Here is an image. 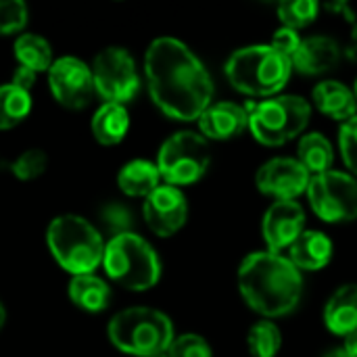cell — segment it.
<instances>
[{"label":"cell","mask_w":357,"mask_h":357,"mask_svg":"<svg viewBox=\"0 0 357 357\" xmlns=\"http://www.w3.org/2000/svg\"><path fill=\"white\" fill-rule=\"evenodd\" d=\"M144 75L153 102L172 119L199 121L213 105V79L182 40H153L144 54Z\"/></svg>","instance_id":"6da1fadb"},{"label":"cell","mask_w":357,"mask_h":357,"mask_svg":"<svg viewBox=\"0 0 357 357\" xmlns=\"http://www.w3.org/2000/svg\"><path fill=\"white\" fill-rule=\"evenodd\" d=\"M312 105L297 94H278L249 111V130L264 146H282L305 132Z\"/></svg>","instance_id":"52a82bcc"},{"label":"cell","mask_w":357,"mask_h":357,"mask_svg":"<svg viewBox=\"0 0 357 357\" xmlns=\"http://www.w3.org/2000/svg\"><path fill=\"white\" fill-rule=\"evenodd\" d=\"M301 40H303V38L299 36V31L289 29V27H280V29L274 31V36H272V40H270V46H272L274 50H278L280 54H284L287 59H291V63H293V56H295V52L299 50Z\"/></svg>","instance_id":"1f68e13d"},{"label":"cell","mask_w":357,"mask_h":357,"mask_svg":"<svg viewBox=\"0 0 357 357\" xmlns=\"http://www.w3.org/2000/svg\"><path fill=\"white\" fill-rule=\"evenodd\" d=\"M111 345L132 357H153L174 343L172 320L153 307H128L115 314L107 326Z\"/></svg>","instance_id":"5b68a950"},{"label":"cell","mask_w":357,"mask_h":357,"mask_svg":"<svg viewBox=\"0 0 357 357\" xmlns=\"http://www.w3.org/2000/svg\"><path fill=\"white\" fill-rule=\"evenodd\" d=\"M161 182L163 180L157 163L146 159H132L117 174L119 190L134 199H146L161 186Z\"/></svg>","instance_id":"ffe728a7"},{"label":"cell","mask_w":357,"mask_h":357,"mask_svg":"<svg viewBox=\"0 0 357 357\" xmlns=\"http://www.w3.org/2000/svg\"><path fill=\"white\" fill-rule=\"evenodd\" d=\"M102 268L115 284L128 291H149L161 280V259L140 234L121 232L107 241Z\"/></svg>","instance_id":"8992f818"},{"label":"cell","mask_w":357,"mask_h":357,"mask_svg":"<svg viewBox=\"0 0 357 357\" xmlns=\"http://www.w3.org/2000/svg\"><path fill=\"white\" fill-rule=\"evenodd\" d=\"M90 130L96 142L102 146H115L119 144L130 130V113L126 105L115 102H102L96 113L92 115Z\"/></svg>","instance_id":"44dd1931"},{"label":"cell","mask_w":357,"mask_h":357,"mask_svg":"<svg viewBox=\"0 0 357 357\" xmlns=\"http://www.w3.org/2000/svg\"><path fill=\"white\" fill-rule=\"evenodd\" d=\"M312 100L316 109L324 115H328L335 121H349L357 115V100L354 88H347L343 82L337 79H324L314 86Z\"/></svg>","instance_id":"ac0fdd59"},{"label":"cell","mask_w":357,"mask_h":357,"mask_svg":"<svg viewBox=\"0 0 357 357\" xmlns=\"http://www.w3.org/2000/svg\"><path fill=\"white\" fill-rule=\"evenodd\" d=\"M318 13H320V4L314 0H287L278 4V17H280L282 27H289L295 31L314 23Z\"/></svg>","instance_id":"4316f807"},{"label":"cell","mask_w":357,"mask_h":357,"mask_svg":"<svg viewBox=\"0 0 357 357\" xmlns=\"http://www.w3.org/2000/svg\"><path fill=\"white\" fill-rule=\"evenodd\" d=\"M169 357H213L211 345L195 333H186L174 339L167 349Z\"/></svg>","instance_id":"f546056e"},{"label":"cell","mask_w":357,"mask_h":357,"mask_svg":"<svg viewBox=\"0 0 357 357\" xmlns=\"http://www.w3.org/2000/svg\"><path fill=\"white\" fill-rule=\"evenodd\" d=\"M312 211L326 224H345L357 220V178L331 169L312 176L307 186Z\"/></svg>","instance_id":"9c48e42d"},{"label":"cell","mask_w":357,"mask_h":357,"mask_svg":"<svg viewBox=\"0 0 357 357\" xmlns=\"http://www.w3.org/2000/svg\"><path fill=\"white\" fill-rule=\"evenodd\" d=\"M339 149L343 163L347 165L349 174L357 178V115L349 121L341 123L339 130Z\"/></svg>","instance_id":"4dcf8cb0"},{"label":"cell","mask_w":357,"mask_h":357,"mask_svg":"<svg viewBox=\"0 0 357 357\" xmlns=\"http://www.w3.org/2000/svg\"><path fill=\"white\" fill-rule=\"evenodd\" d=\"M142 215L146 226L161 238L174 236L188 220V203L180 188L161 184L144 199Z\"/></svg>","instance_id":"4fadbf2b"},{"label":"cell","mask_w":357,"mask_h":357,"mask_svg":"<svg viewBox=\"0 0 357 357\" xmlns=\"http://www.w3.org/2000/svg\"><path fill=\"white\" fill-rule=\"evenodd\" d=\"M305 232V211L297 201H274L261 222L268 251L282 253Z\"/></svg>","instance_id":"5bb4252c"},{"label":"cell","mask_w":357,"mask_h":357,"mask_svg":"<svg viewBox=\"0 0 357 357\" xmlns=\"http://www.w3.org/2000/svg\"><path fill=\"white\" fill-rule=\"evenodd\" d=\"M29 19L27 4L21 0H0V36L23 31Z\"/></svg>","instance_id":"f1b7e54d"},{"label":"cell","mask_w":357,"mask_h":357,"mask_svg":"<svg viewBox=\"0 0 357 357\" xmlns=\"http://www.w3.org/2000/svg\"><path fill=\"white\" fill-rule=\"evenodd\" d=\"M13 52L17 63L33 73H48L54 63L50 42L38 33H21L13 44Z\"/></svg>","instance_id":"603a6c76"},{"label":"cell","mask_w":357,"mask_h":357,"mask_svg":"<svg viewBox=\"0 0 357 357\" xmlns=\"http://www.w3.org/2000/svg\"><path fill=\"white\" fill-rule=\"evenodd\" d=\"M46 245L54 261L71 276L94 274L102 266L105 247L100 232L82 215H59L46 228Z\"/></svg>","instance_id":"277c9868"},{"label":"cell","mask_w":357,"mask_h":357,"mask_svg":"<svg viewBox=\"0 0 357 357\" xmlns=\"http://www.w3.org/2000/svg\"><path fill=\"white\" fill-rule=\"evenodd\" d=\"M333 241L320 230H305L291 247L289 259L299 272H318L324 270L333 259Z\"/></svg>","instance_id":"e0dca14e"},{"label":"cell","mask_w":357,"mask_h":357,"mask_svg":"<svg viewBox=\"0 0 357 357\" xmlns=\"http://www.w3.org/2000/svg\"><path fill=\"white\" fill-rule=\"evenodd\" d=\"M354 94H356V100H357V79H356V84H354Z\"/></svg>","instance_id":"f35d334b"},{"label":"cell","mask_w":357,"mask_h":357,"mask_svg":"<svg viewBox=\"0 0 357 357\" xmlns=\"http://www.w3.org/2000/svg\"><path fill=\"white\" fill-rule=\"evenodd\" d=\"M67 293L75 307L90 314L105 312L111 303V287L96 274L73 276L67 287Z\"/></svg>","instance_id":"7402d4cb"},{"label":"cell","mask_w":357,"mask_h":357,"mask_svg":"<svg viewBox=\"0 0 357 357\" xmlns=\"http://www.w3.org/2000/svg\"><path fill=\"white\" fill-rule=\"evenodd\" d=\"M4 322H6V310H4V305L0 301V331L4 328Z\"/></svg>","instance_id":"8d00e7d4"},{"label":"cell","mask_w":357,"mask_h":357,"mask_svg":"<svg viewBox=\"0 0 357 357\" xmlns=\"http://www.w3.org/2000/svg\"><path fill=\"white\" fill-rule=\"evenodd\" d=\"M351 36H349V42H347V46H345V50H343V54H347L349 59H357V19L351 21Z\"/></svg>","instance_id":"836d02e7"},{"label":"cell","mask_w":357,"mask_h":357,"mask_svg":"<svg viewBox=\"0 0 357 357\" xmlns=\"http://www.w3.org/2000/svg\"><path fill=\"white\" fill-rule=\"evenodd\" d=\"M46 165H48V157L42 149H27L10 163V172L19 180H36L38 176L44 174Z\"/></svg>","instance_id":"83f0119b"},{"label":"cell","mask_w":357,"mask_h":357,"mask_svg":"<svg viewBox=\"0 0 357 357\" xmlns=\"http://www.w3.org/2000/svg\"><path fill=\"white\" fill-rule=\"evenodd\" d=\"M297 153H299V163L310 172V176H320L333 169L335 149L331 140L320 132L303 134Z\"/></svg>","instance_id":"cb8c5ba5"},{"label":"cell","mask_w":357,"mask_h":357,"mask_svg":"<svg viewBox=\"0 0 357 357\" xmlns=\"http://www.w3.org/2000/svg\"><path fill=\"white\" fill-rule=\"evenodd\" d=\"M341 56L343 48L335 38L324 33L307 36L293 56V69L303 75H324L339 65Z\"/></svg>","instance_id":"2e32d148"},{"label":"cell","mask_w":357,"mask_h":357,"mask_svg":"<svg viewBox=\"0 0 357 357\" xmlns=\"http://www.w3.org/2000/svg\"><path fill=\"white\" fill-rule=\"evenodd\" d=\"M224 69L234 90L247 96L272 98L287 86L293 63L270 44H253L234 50Z\"/></svg>","instance_id":"3957f363"},{"label":"cell","mask_w":357,"mask_h":357,"mask_svg":"<svg viewBox=\"0 0 357 357\" xmlns=\"http://www.w3.org/2000/svg\"><path fill=\"white\" fill-rule=\"evenodd\" d=\"M94 90L105 102L126 105L130 102L140 88V77L134 56L121 46H109L100 50L92 65Z\"/></svg>","instance_id":"30bf717a"},{"label":"cell","mask_w":357,"mask_h":357,"mask_svg":"<svg viewBox=\"0 0 357 357\" xmlns=\"http://www.w3.org/2000/svg\"><path fill=\"white\" fill-rule=\"evenodd\" d=\"M199 130L205 140H232L249 130V109L236 102H213L199 117Z\"/></svg>","instance_id":"9a60e30c"},{"label":"cell","mask_w":357,"mask_h":357,"mask_svg":"<svg viewBox=\"0 0 357 357\" xmlns=\"http://www.w3.org/2000/svg\"><path fill=\"white\" fill-rule=\"evenodd\" d=\"M247 345L253 357H276L282 347L280 328L274 324V320H259L251 326Z\"/></svg>","instance_id":"484cf974"},{"label":"cell","mask_w":357,"mask_h":357,"mask_svg":"<svg viewBox=\"0 0 357 357\" xmlns=\"http://www.w3.org/2000/svg\"><path fill=\"white\" fill-rule=\"evenodd\" d=\"M322 357H351L347 354V349L345 347H333V349H328L326 354Z\"/></svg>","instance_id":"d590c367"},{"label":"cell","mask_w":357,"mask_h":357,"mask_svg":"<svg viewBox=\"0 0 357 357\" xmlns=\"http://www.w3.org/2000/svg\"><path fill=\"white\" fill-rule=\"evenodd\" d=\"M310 172L299 163V159L276 157L264 163L255 176L257 190L274 197L276 201H297L310 186Z\"/></svg>","instance_id":"7c38bea8"},{"label":"cell","mask_w":357,"mask_h":357,"mask_svg":"<svg viewBox=\"0 0 357 357\" xmlns=\"http://www.w3.org/2000/svg\"><path fill=\"white\" fill-rule=\"evenodd\" d=\"M238 291L266 320L282 318L297 310L303 297V276L289 255L255 251L238 266Z\"/></svg>","instance_id":"7a4b0ae2"},{"label":"cell","mask_w":357,"mask_h":357,"mask_svg":"<svg viewBox=\"0 0 357 357\" xmlns=\"http://www.w3.org/2000/svg\"><path fill=\"white\" fill-rule=\"evenodd\" d=\"M31 113V94L13 86H0V130H10Z\"/></svg>","instance_id":"d4e9b609"},{"label":"cell","mask_w":357,"mask_h":357,"mask_svg":"<svg viewBox=\"0 0 357 357\" xmlns=\"http://www.w3.org/2000/svg\"><path fill=\"white\" fill-rule=\"evenodd\" d=\"M36 77H38V73H33L31 69H27V67H21V65H19V67L15 69V73H13L10 84L31 94V88H33V84H36Z\"/></svg>","instance_id":"d6a6232c"},{"label":"cell","mask_w":357,"mask_h":357,"mask_svg":"<svg viewBox=\"0 0 357 357\" xmlns=\"http://www.w3.org/2000/svg\"><path fill=\"white\" fill-rule=\"evenodd\" d=\"M153 357H169V354H167V351H163V354H157V356H153Z\"/></svg>","instance_id":"74e56055"},{"label":"cell","mask_w":357,"mask_h":357,"mask_svg":"<svg viewBox=\"0 0 357 357\" xmlns=\"http://www.w3.org/2000/svg\"><path fill=\"white\" fill-rule=\"evenodd\" d=\"M211 155L207 140L197 132H176L169 136L157 155L161 180L169 186L197 184L209 169Z\"/></svg>","instance_id":"ba28073f"},{"label":"cell","mask_w":357,"mask_h":357,"mask_svg":"<svg viewBox=\"0 0 357 357\" xmlns=\"http://www.w3.org/2000/svg\"><path fill=\"white\" fill-rule=\"evenodd\" d=\"M324 324L343 339L357 333V284H345L333 293L324 307Z\"/></svg>","instance_id":"d6986e66"},{"label":"cell","mask_w":357,"mask_h":357,"mask_svg":"<svg viewBox=\"0 0 357 357\" xmlns=\"http://www.w3.org/2000/svg\"><path fill=\"white\" fill-rule=\"evenodd\" d=\"M48 88L54 100L71 111L88 107L96 92L90 65L77 56L54 59L48 71Z\"/></svg>","instance_id":"8fae6325"},{"label":"cell","mask_w":357,"mask_h":357,"mask_svg":"<svg viewBox=\"0 0 357 357\" xmlns=\"http://www.w3.org/2000/svg\"><path fill=\"white\" fill-rule=\"evenodd\" d=\"M345 349H347V354L351 357H357V333L354 335H349L347 339H345V345H343Z\"/></svg>","instance_id":"e575fe53"}]
</instances>
